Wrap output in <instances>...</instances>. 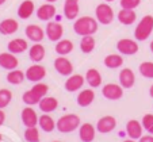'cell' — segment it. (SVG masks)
<instances>
[{
	"instance_id": "cell-10",
	"label": "cell",
	"mask_w": 153,
	"mask_h": 142,
	"mask_svg": "<svg viewBox=\"0 0 153 142\" xmlns=\"http://www.w3.org/2000/svg\"><path fill=\"white\" fill-rule=\"evenodd\" d=\"M25 73H26V78L29 81H31V83H39L46 76V69L39 62H35L34 65L27 68V70Z\"/></svg>"
},
{
	"instance_id": "cell-9",
	"label": "cell",
	"mask_w": 153,
	"mask_h": 142,
	"mask_svg": "<svg viewBox=\"0 0 153 142\" xmlns=\"http://www.w3.org/2000/svg\"><path fill=\"white\" fill-rule=\"evenodd\" d=\"M54 69L57 70V73L65 77L73 75V64L65 55H60L54 60Z\"/></svg>"
},
{
	"instance_id": "cell-38",
	"label": "cell",
	"mask_w": 153,
	"mask_h": 142,
	"mask_svg": "<svg viewBox=\"0 0 153 142\" xmlns=\"http://www.w3.org/2000/svg\"><path fill=\"white\" fill-rule=\"evenodd\" d=\"M122 8H126V10H134L141 4V0H121L119 1Z\"/></svg>"
},
{
	"instance_id": "cell-37",
	"label": "cell",
	"mask_w": 153,
	"mask_h": 142,
	"mask_svg": "<svg viewBox=\"0 0 153 142\" xmlns=\"http://www.w3.org/2000/svg\"><path fill=\"white\" fill-rule=\"evenodd\" d=\"M141 123L144 130H146L149 134H153V114H145L142 116Z\"/></svg>"
},
{
	"instance_id": "cell-45",
	"label": "cell",
	"mask_w": 153,
	"mask_h": 142,
	"mask_svg": "<svg viewBox=\"0 0 153 142\" xmlns=\"http://www.w3.org/2000/svg\"><path fill=\"white\" fill-rule=\"evenodd\" d=\"M6 1H7V0H0V6H3V4L6 3Z\"/></svg>"
},
{
	"instance_id": "cell-12",
	"label": "cell",
	"mask_w": 153,
	"mask_h": 142,
	"mask_svg": "<svg viewBox=\"0 0 153 142\" xmlns=\"http://www.w3.org/2000/svg\"><path fill=\"white\" fill-rule=\"evenodd\" d=\"M56 12H57V10H56L54 4L53 3H45V4H42V6L38 7L37 11H35V14H37V18L39 20L49 22V20H52L53 18L56 16Z\"/></svg>"
},
{
	"instance_id": "cell-29",
	"label": "cell",
	"mask_w": 153,
	"mask_h": 142,
	"mask_svg": "<svg viewBox=\"0 0 153 142\" xmlns=\"http://www.w3.org/2000/svg\"><path fill=\"white\" fill-rule=\"evenodd\" d=\"M38 125L42 129L45 133H52L53 130L57 126V122H54V119L49 115V114H43L39 116V121H38Z\"/></svg>"
},
{
	"instance_id": "cell-24",
	"label": "cell",
	"mask_w": 153,
	"mask_h": 142,
	"mask_svg": "<svg viewBox=\"0 0 153 142\" xmlns=\"http://www.w3.org/2000/svg\"><path fill=\"white\" fill-rule=\"evenodd\" d=\"M19 29V23L12 18H7V19L0 22V34L3 35H11L15 34Z\"/></svg>"
},
{
	"instance_id": "cell-13",
	"label": "cell",
	"mask_w": 153,
	"mask_h": 142,
	"mask_svg": "<svg viewBox=\"0 0 153 142\" xmlns=\"http://www.w3.org/2000/svg\"><path fill=\"white\" fill-rule=\"evenodd\" d=\"M85 81V76L81 75H71L68 76V78L65 80V91L68 92H76V91L81 89Z\"/></svg>"
},
{
	"instance_id": "cell-28",
	"label": "cell",
	"mask_w": 153,
	"mask_h": 142,
	"mask_svg": "<svg viewBox=\"0 0 153 142\" xmlns=\"http://www.w3.org/2000/svg\"><path fill=\"white\" fill-rule=\"evenodd\" d=\"M118 20H119V23L125 24V26H130V24H133L137 20V14L134 12V10L122 8L118 12Z\"/></svg>"
},
{
	"instance_id": "cell-11",
	"label": "cell",
	"mask_w": 153,
	"mask_h": 142,
	"mask_svg": "<svg viewBox=\"0 0 153 142\" xmlns=\"http://www.w3.org/2000/svg\"><path fill=\"white\" fill-rule=\"evenodd\" d=\"M117 127V119L111 115H104L96 123V130L100 134H108Z\"/></svg>"
},
{
	"instance_id": "cell-17",
	"label": "cell",
	"mask_w": 153,
	"mask_h": 142,
	"mask_svg": "<svg viewBox=\"0 0 153 142\" xmlns=\"http://www.w3.org/2000/svg\"><path fill=\"white\" fill-rule=\"evenodd\" d=\"M19 65V60L16 58V55L11 52H6V53H0V67L3 69L7 70H12L16 69Z\"/></svg>"
},
{
	"instance_id": "cell-42",
	"label": "cell",
	"mask_w": 153,
	"mask_h": 142,
	"mask_svg": "<svg viewBox=\"0 0 153 142\" xmlns=\"http://www.w3.org/2000/svg\"><path fill=\"white\" fill-rule=\"evenodd\" d=\"M123 142H136V139H131V138H129V139H125Z\"/></svg>"
},
{
	"instance_id": "cell-31",
	"label": "cell",
	"mask_w": 153,
	"mask_h": 142,
	"mask_svg": "<svg viewBox=\"0 0 153 142\" xmlns=\"http://www.w3.org/2000/svg\"><path fill=\"white\" fill-rule=\"evenodd\" d=\"M73 50V42L71 39H60L56 44V53L58 55H68Z\"/></svg>"
},
{
	"instance_id": "cell-26",
	"label": "cell",
	"mask_w": 153,
	"mask_h": 142,
	"mask_svg": "<svg viewBox=\"0 0 153 142\" xmlns=\"http://www.w3.org/2000/svg\"><path fill=\"white\" fill-rule=\"evenodd\" d=\"M46 50L43 47V45H41V42H35L29 50V57L33 62H41L45 58Z\"/></svg>"
},
{
	"instance_id": "cell-18",
	"label": "cell",
	"mask_w": 153,
	"mask_h": 142,
	"mask_svg": "<svg viewBox=\"0 0 153 142\" xmlns=\"http://www.w3.org/2000/svg\"><path fill=\"white\" fill-rule=\"evenodd\" d=\"M144 133V127H142V123H140L136 119H130L126 123V134L129 138L131 139H140L142 137Z\"/></svg>"
},
{
	"instance_id": "cell-8",
	"label": "cell",
	"mask_w": 153,
	"mask_h": 142,
	"mask_svg": "<svg viewBox=\"0 0 153 142\" xmlns=\"http://www.w3.org/2000/svg\"><path fill=\"white\" fill-rule=\"evenodd\" d=\"M45 34H46L48 39L52 42H58L60 39H62L64 35V27L58 22H48L46 29H45Z\"/></svg>"
},
{
	"instance_id": "cell-14",
	"label": "cell",
	"mask_w": 153,
	"mask_h": 142,
	"mask_svg": "<svg viewBox=\"0 0 153 142\" xmlns=\"http://www.w3.org/2000/svg\"><path fill=\"white\" fill-rule=\"evenodd\" d=\"M20 118H22V123H23L26 127H34V126L38 125V121H39V116L37 115L35 110H33L31 106H29V107L22 110Z\"/></svg>"
},
{
	"instance_id": "cell-4",
	"label": "cell",
	"mask_w": 153,
	"mask_h": 142,
	"mask_svg": "<svg viewBox=\"0 0 153 142\" xmlns=\"http://www.w3.org/2000/svg\"><path fill=\"white\" fill-rule=\"evenodd\" d=\"M153 31V16L152 15H145L140 23L136 26L134 30V38L137 41H146L150 37Z\"/></svg>"
},
{
	"instance_id": "cell-25",
	"label": "cell",
	"mask_w": 153,
	"mask_h": 142,
	"mask_svg": "<svg viewBox=\"0 0 153 142\" xmlns=\"http://www.w3.org/2000/svg\"><path fill=\"white\" fill-rule=\"evenodd\" d=\"M27 47H29V44H27V41L23 39V38H15V39L10 41L8 45H7L8 52L14 53V54H20V53L26 52Z\"/></svg>"
},
{
	"instance_id": "cell-33",
	"label": "cell",
	"mask_w": 153,
	"mask_h": 142,
	"mask_svg": "<svg viewBox=\"0 0 153 142\" xmlns=\"http://www.w3.org/2000/svg\"><path fill=\"white\" fill-rule=\"evenodd\" d=\"M25 78H26V73L19 69H12V70H10L8 75H7V81L12 85L22 84L25 81Z\"/></svg>"
},
{
	"instance_id": "cell-22",
	"label": "cell",
	"mask_w": 153,
	"mask_h": 142,
	"mask_svg": "<svg viewBox=\"0 0 153 142\" xmlns=\"http://www.w3.org/2000/svg\"><path fill=\"white\" fill-rule=\"evenodd\" d=\"M95 100V92L91 88H87V89H81L77 95V104L80 107H88V106L92 104V101Z\"/></svg>"
},
{
	"instance_id": "cell-16",
	"label": "cell",
	"mask_w": 153,
	"mask_h": 142,
	"mask_svg": "<svg viewBox=\"0 0 153 142\" xmlns=\"http://www.w3.org/2000/svg\"><path fill=\"white\" fill-rule=\"evenodd\" d=\"M119 84L123 87V89H130L136 84V75L130 68H123L119 73Z\"/></svg>"
},
{
	"instance_id": "cell-44",
	"label": "cell",
	"mask_w": 153,
	"mask_h": 142,
	"mask_svg": "<svg viewBox=\"0 0 153 142\" xmlns=\"http://www.w3.org/2000/svg\"><path fill=\"white\" fill-rule=\"evenodd\" d=\"M150 52L153 53V41H152V42H150Z\"/></svg>"
},
{
	"instance_id": "cell-36",
	"label": "cell",
	"mask_w": 153,
	"mask_h": 142,
	"mask_svg": "<svg viewBox=\"0 0 153 142\" xmlns=\"http://www.w3.org/2000/svg\"><path fill=\"white\" fill-rule=\"evenodd\" d=\"M25 139H26V142H39V131H38L37 126L26 127V130H25Z\"/></svg>"
},
{
	"instance_id": "cell-49",
	"label": "cell",
	"mask_w": 153,
	"mask_h": 142,
	"mask_svg": "<svg viewBox=\"0 0 153 142\" xmlns=\"http://www.w3.org/2000/svg\"><path fill=\"white\" fill-rule=\"evenodd\" d=\"M73 1H79V0H73Z\"/></svg>"
},
{
	"instance_id": "cell-32",
	"label": "cell",
	"mask_w": 153,
	"mask_h": 142,
	"mask_svg": "<svg viewBox=\"0 0 153 142\" xmlns=\"http://www.w3.org/2000/svg\"><path fill=\"white\" fill-rule=\"evenodd\" d=\"M104 67H107L108 69H117V68L123 65V57L119 54H108L104 58Z\"/></svg>"
},
{
	"instance_id": "cell-5",
	"label": "cell",
	"mask_w": 153,
	"mask_h": 142,
	"mask_svg": "<svg viewBox=\"0 0 153 142\" xmlns=\"http://www.w3.org/2000/svg\"><path fill=\"white\" fill-rule=\"evenodd\" d=\"M95 16L100 24H110L114 20V10L108 3H100L95 8Z\"/></svg>"
},
{
	"instance_id": "cell-2",
	"label": "cell",
	"mask_w": 153,
	"mask_h": 142,
	"mask_svg": "<svg viewBox=\"0 0 153 142\" xmlns=\"http://www.w3.org/2000/svg\"><path fill=\"white\" fill-rule=\"evenodd\" d=\"M49 92V87L43 83H35V85L31 88V89L26 91L22 96V100H23L25 104L27 106H35L41 101V99L45 98Z\"/></svg>"
},
{
	"instance_id": "cell-15",
	"label": "cell",
	"mask_w": 153,
	"mask_h": 142,
	"mask_svg": "<svg viewBox=\"0 0 153 142\" xmlns=\"http://www.w3.org/2000/svg\"><path fill=\"white\" fill-rule=\"evenodd\" d=\"M96 135V126L92 123H83L79 127V138L81 142H92Z\"/></svg>"
},
{
	"instance_id": "cell-19",
	"label": "cell",
	"mask_w": 153,
	"mask_h": 142,
	"mask_svg": "<svg viewBox=\"0 0 153 142\" xmlns=\"http://www.w3.org/2000/svg\"><path fill=\"white\" fill-rule=\"evenodd\" d=\"M25 34H26L27 39L33 41V42H41V41L45 38V31L41 26L38 24H29L25 30Z\"/></svg>"
},
{
	"instance_id": "cell-20",
	"label": "cell",
	"mask_w": 153,
	"mask_h": 142,
	"mask_svg": "<svg viewBox=\"0 0 153 142\" xmlns=\"http://www.w3.org/2000/svg\"><path fill=\"white\" fill-rule=\"evenodd\" d=\"M79 12H80L79 1L65 0V4H64V16L69 20H75V19H77Z\"/></svg>"
},
{
	"instance_id": "cell-40",
	"label": "cell",
	"mask_w": 153,
	"mask_h": 142,
	"mask_svg": "<svg viewBox=\"0 0 153 142\" xmlns=\"http://www.w3.org/2000/svg\"><path fill=\"white\" fill-rule=\"evenodd\" d=\"M4 122H6V112L0 108V126H3Z\"/></svg>"
},
{
	"instance_id": "cell-27",
	"label": "cell",
	"mask_w": 153,
	"mask_h": 142,
	"mask_svg": "<svg viewBox=\"0 0 153 142\" xmlns=\"http://www.w3.org/2000/svg\"><path fill=\"white\" fill-rule=\"evenodd\" d=\"M85 81L88 83L91 88H98L102 85V75L98 69L95 68H91V69L87 70L85 73Z\"/></svg>"
},
{
	"instance_id": "cell-34",
	"label": "cell",
	"mask_w": 153,
	"mask_h": 142,
	"mask_svg": "<svg viewBox=\"0 0 153 142\" xmlns=\"http://www.w3.org/2000/svg\"><path fill=\"white\" fill-rule=\"evenodd\" d=\"M138 70H140V73H141L142 77L153 78V62L152 61H145V62L140 64Z\"/></svg>"
},
{
	"instance_id": "cell-43",
	"label": "cell",
	"mask_w": 153,
	"mask_h": 142,
	"mask_svg": "<svg viewBox=\"0 0 153 142\" xmlns=\"http://www.w3.org/2000/svg\"><path fill=\"white\" fill-rule=\"evenodd\" d=\"M56 1H57V0H46V3H53V4H54Z\"/></svg>"
},
{
	"instance_id": "cell-21",
	"label": "cell",
	"mask_w": 153,
	"mask_h": 142,
	"mask_svg": "<svg viewBox=\"0 0 153 142\" xmlns=\"http://www.w3.org/2000/svg\"><path fill=\"white\" fill-rule=\"evenodd\" d=\"M38 106H39V110L43 114H50L58 108V100L53 96H45V98L41 99Z\"/></svg>"
},
{
	"instance_id": "cell-35",
	"label": "cell",
	"mask_w": 153,
	"mask_h": 142,
	"mask_svg": "<svg viewBox=\"0 0 153 142\" xmlns=\"http://www.w3.org/2000/svg\"><path fill=\"white\" fill-rule=\"evenodd\" d=\"M12 100V92L7 88H1L0 89V108L3 110L11 103Z\"/></svg>"
},
{
	"instance_id": "cell-23",
	"label": "cell",
	"mask_w": 153,
	"mask_h": 142,
	"mask_svg": "<svg viewBox=\"0 0 153 142\" xmlns=\"http://www.w3.org/2000/svg\"><path fill=\"white\" fill-rule=\"evenodd\" d=\"M35 12V6L33 0H25L18 7V16L20 19H29Z\"/></svg>"
},
{
	"instance_id": "cell-48",
	"label": "cell",
	"mask_w": 153,
	"mask_h": 142,
	"mask_svg": "<svg viewBox=\"0 0 153 142\" xmlns=\"http://www.w3.org/2000/svg\"><path fill=\"white\" fill-rule=\"evenodd\" d=\"M52 142H62V141H52Z\"/></svg>"
},
{
	"instance_id": "cell-41",
	"label": "cell",
	"mask_w": 153,
	"mask_h": 142,
	"mask_svg": "<svg viewBox=\"0 0 153 142\" xmlns=\"http://www.w3.org/2000/svg\"><path fill=\"white\" fill-rule=\"evenodd\" d=\"M149 95H150V98H153V84L150 85V88H149Z\"/></svg>"
},
{
	"instance_id": "cell-3",
	"label": "cell",
	"mask_w": 153,
	"mask_h": 142,
	"mask_svg": "<svg viewBox=\"0 0 153 142\" xmlns=\"http://www.w3.org/2000/svg\"><path fill=\"white\" fill-rule=\"evenodd\" d=\"M80 125H81V122H80L79 115H76V114H65V115H62L57 121L56 129H57L60 133L67 134V133L75 131L76 129L80 127Z\"/></svg>"
},
{
	"instance_id": "cell-1",
	"label": "cell",
	"mask_w": 153,
	"mask_h": 142,
	"mask_svg": "<svg viewBox=\"0 0 153 142\" xmlns=\"http://www.w3.org/2000/svg\"><path fill=\"white\" fill-rule=\"evenodd\" d=\"M73 30L77 35H94L98 31V20L92 16H81L77 18L73 23Z\"/></svg>"
},
{
	"instance_id": "cell-7",
	"label": "cell",
	"mask_w": 153,
	"mask_h": 142,
	"mask_svg": "<svg viewBox=\"0 0 153 142\" xmlns=\"http://www.w3.org/2000/svg\"><path fill=\"white\" fill-rule=\"evenodd\" d=\"M102 95L108 100H119L123 96V87L121 84L108 83L102 88Z\"/></svg>"
},
{
	"instance_id": "cell-46",
	"label": "cell",
	"mask_w": 153,
	"mask_h": 142,
	"mask_svg": "<svg viewBox=\"0 0 153 142\" xmlns=\"http://www.w3.org/2000/svg\"><path fill=\"white\" fill-rule=\"evenodd\" d=\"M3 141V135H1V134H0V142Z\"/></svg>"
},
{
	"instance_id": "cell-30",
	"label": "cell",
	"mask_w": 153,
	"mask_h": 142,
	"mask_svg": "<svg viewBox=\"0 0 153 142\" xmlns=\"http://www.w3.org/2000/svg\"><path fill=\"white\" fill-rule=\"evenodd\" d=\"M96 46V41L92 35H84L81 37L80 41V50L84 53V54H90V53L94 52Z\"/></svg>"
},
{
	"instance_id": "cell-6",
	"label": "cell",
	"mask_w": 153,
	"mask_h": 142,
	"mask_svg": "<svg viewBox=\"0 0 153 142\" xmlns=\"http://www.w3.org/2000/svg\"><path fill=\"white\" fill-rule=\"evenodd\" d=\"M117 49L123 55H134L138 52V44L130 38H122L117 42Z\"/></svg>"
},
{
	"instance_id": "cell-39",
	"label": "cell",
	"mask_w": 153,
	"mask_h": 142,
	"mask_svg": "<svg viewBox=\"0 0 153 142\" xmlns=\"http://www.w3.org/2000/svg\"><path fill=\"white\" fill-rule=\"evenodd\" d=\"M138 142H153V134H149V135H142L140 138Z\"/></svg>"
},
{
	"instance_id": "cell-47",
	"label": "cell",
	"mask_w": 153,
	"mask_h": 142,
	"mask_svg": "<svg viewBox=\"0 0 153 142\" xmlns=\"http://www.w3.org/2000/svg\"><path fill=\"white\" fill-rule=\"evenodd\" d=\"M104 1H107V3H110V1H114V0H104Z\"/></svg>"
}]
</instances>
